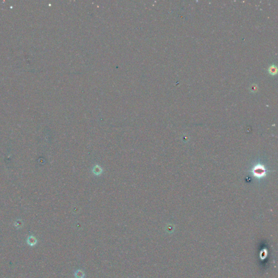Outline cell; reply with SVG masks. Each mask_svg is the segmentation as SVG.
Instances as JSON below:
<instances>
[{"mask_svg": "<svg viewBox=\"0 0 278 278\" xmlns=\"http://www.w3.org/2000/svg\"><path fill=\"white\" fill-rule=\"evenodd\" d=\"M74 276L76 278H84L85 274L84 272L81 270H78L74 273Z\"/></svg>", "mask_w": 278, "mask_h": 278, "instance_id": "obj_1", "label": "cell"}]
</instances>
